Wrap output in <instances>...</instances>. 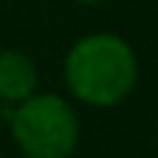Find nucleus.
Masks as SVG:
<instances>
[{
    "instance_id": "nucleus-1",
    "label": "nucleus",
    "mask_w": 158,
    "mask_h": 158,
    "mask_svg": "<svg viewBox=\"0 0 158 158\" xmlns=\"http://www.w3.org/2000/svg\"><path fill=\"white\" fill-rule=\"evenodd\" d=\"M138 82V56L114 32H91L64 56V85L70 97L94 108H114Z\"/></svg>"
},
{
    "instance_id": "nucleus-2",
    "label": "nucleus",
    "mask_w": 158,
    "mask_h": 158,
    "mask_svg": "<svg viewBox=\"0 0 158 158\" xmlns=\"http://www.w3.org/2000/svg\"><path fill=\"white\" fill-rule=\"evenodd\" d=\"M9 126L23 158H70L79 147L76 108L59 94H29L12 108Z\"/></svg>"
},
{
    "instance_id": "nucleus-3",
    "label": "nucleus",
    "mask_w": 158,
    "mask_h": 158,
    "mask_svg": "<svg viewBox=\"0 0 158 158\" xmlns=\"http://www.w3.org/2000/svg\"><path fill=\"white\" fill-rule=\"evenodd\" d=\"M38 88V68L23 50L6 47L0 50V102L3 106H18L35 94Z\"/></svg>"
},
{
    "instance_id": "nucleus-4",
    "label": "nucleus",
    "mask_w": 158,
    "mask_h": 158,
    "mask_svg": "<svg viewBox=\"0 0 158 158\" xmlns=\"http://www.w3.org/2000/svg\"><path fill=\"white\" fill-rule=\"evenodd\" d=\"M73 3H79V6H94V3H102V0H73Z\"/></svg>"
},
{
    "instance_id": "nucleus-5",
    "label": "nucleus",
    "mask_w": 158,
    "mask_h": 158,
    "mask_svg": "<svg viewBox=\"0 0 158 158\" xmlns=\"http://www.w3.org/2000/svg\"><path fill=\"white\" fill-rule=\"evenodd\" d=\"M0 158H3V155H0Z\"/></svg>"
}]
</instances>
